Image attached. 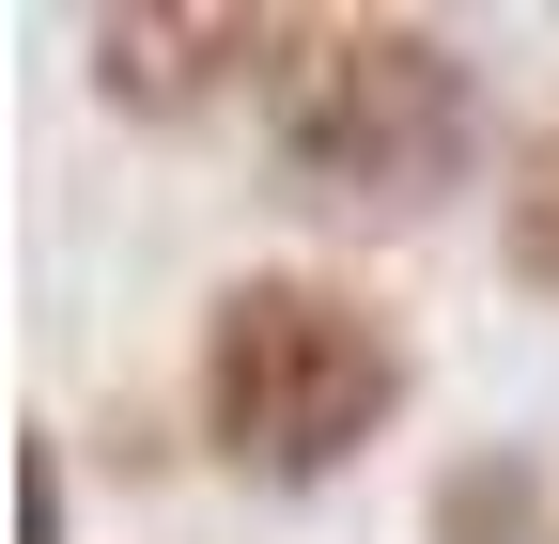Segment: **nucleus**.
I'll use <instances>...</instances> for the list:
<instances>
[{"label": "nucleus", "instance_id": "20e7f679", "mask_svg": "<svg viewBox=\"0 0 559 544\" xmlns=\"http://www.w3.org/2000/svg\"><path fill=\"white\" fill-rule=\"evenodd\" d=\"M419 544H559V466L528 436L451 451L436 483H419Z\"/></svg>", "mask_w": 559, "mask_h": 544}, {"label": "nucleus", "instance_id": "f257e3e1", "mask_svg": "<svg viewBox=\"0 0 559 544\" xmlns=\"http://www.w3.org/2000/svg\"><path fill=\"white\" fill-rule=\"evenodd\" d=\"M264 172L326 202V218H436V202L498 156V94H481V47L451 16H404V0H311L280 32V79L249 109Z\"/></svg>", "mask_w": 559, "mask_h": 544}, {"label": "nucleus", "instance_id": "f03ea898", "mask_svg": "<svg viewBox=\"0 0 559 544\" xmlns=\"http://www.w3.org/2000/svg\"><path fill=\"white\" fill-rule=\"evenodd\" d=\"M404 404H419V343L358 281H326V264H249V281L202 296L187 421H202V451H218L234 483L311 498V483H342V466L404 421Z\"/></svg>", "mask_w": 559, "mask_h": 544}, {"label": "nucleus", "instance_id": "423d86ee", "mask_svg": "<svg viewBox=\"0 0 559 544\" xmlns=\"http://www.w3.org/2000/svg\"><path fill=\"white\" fill-rule=\"evenodd\" d=\"M16 544H79V466H62V436H16Z\"/></svg>", "mask_w": 559, "mask_h": 544}, {"label": "nucleus", "instance_id": "7ed1b4c3", "mask_svg": "<svg viewBox=\"0 0 559 544\" xmlns=\"http://www.w3.org/2000/svg\"><path fill=\"white\" fill-rule=\"evenodd\" d=\"M280 32H296L280 0H109L79 47H94V94H109V109L202 125V109H264Z\"/></svg>", "mask_w": 559, "mask_h": 544}, {"label": "nucleus", "instance_id": "39448f33", "mask_svg": "<svg viewBox=\"0 0 559 544\" xmlns=\"http://www.w3.org/2000/svg\"><path fill=\"white\" fill-rule=\"evenodd\" d=\"M498 264H513V296H544L559 311V109L513 141V172H498Z\"/></svg>", "mask_w": 559, "mask_h": 544}]
</instances>
